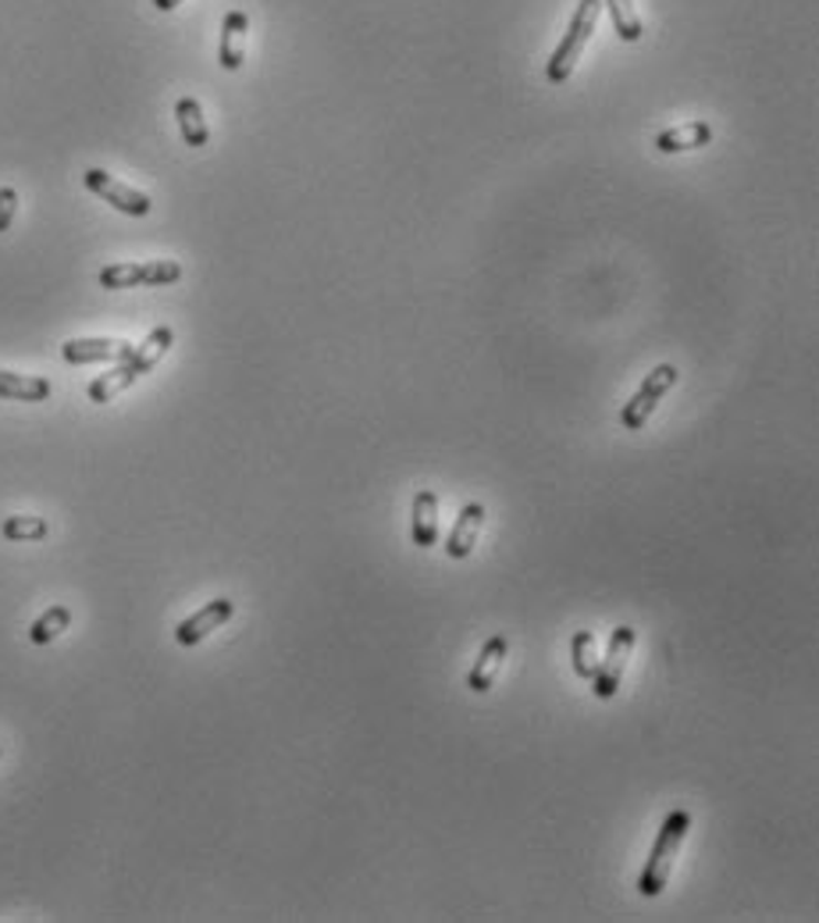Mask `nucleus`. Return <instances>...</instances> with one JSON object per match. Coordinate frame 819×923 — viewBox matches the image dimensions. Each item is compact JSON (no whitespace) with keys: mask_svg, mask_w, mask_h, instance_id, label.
Here are the masks:
<instances>
[{"mask_svg":"<svg viewBox=\"0 0 819 923\" xmlns=\"http://www.w3.org/2000/svg\"><path fill=\"white\" fill-rule=\"evenodd\" d=\"M687 831H692V814H687V809H673V814H666L660 835H655V841H652V852L645 859V867H641V878H638V891L645 899L663 895V888H666L670 873H673V859H678Z\"/></svg>","mask_w":819,"mask_h":923,"instance_id":"obj_1","label":"nucleus"},{"mask_svg":"<svg viewBox=\"0 0 819 923\" xmlns=\"http://www.w3.org/2000/svg\"><path fill=\"white\" fill-rule=\"evenodd\" d=\"M599 11H602V0H581V4H577L574 19H570V25H567V36L559 40V46H556L553 57H549V65H545V75H549L553 86L567 83L570 72H574V65L581 61L585 43L591 40V33H596Z\"/></svg>","mask_w":819,"mask_h":923,"instance_id":"obj_2","label":"nucleus"},{"mask_svg":"<svg viewBox=\"0 0 819 923\" xmlns=\"http://www.w3.org/2000/svg\"><path fill=\"white\" fill-rule=\"evenodd\" d=\"M678 378H681V371L673 368V364H660V368H652V371L645 375V381L638 386V392L631 396L628 403H623L620 424L628 428V432H641V428H645V421L652 418V410L660 407L663 396H666L673 386H678Z\"/></svg>","mask_w":819,"mask_h":923,"instance_id":"obj_3","label":"nucleus"},{"mask_svg":"<svg viewBox=\"0 0 819 923\" xmlns=\"http://www.w3.org/2000/svg\"><path fill=\"white\" fill-rule=\"evenodd\" d=\"M634 642H638V631L631 625H620L613 634H609V649H606V657L602 663H596V674H591V692H596V699H617L620 692V684H623V671H628V660H631V652H634Z\"/></svg>","mask_w":819,"mask_h":923,"instance_id":"obj_4","label":"nucleus"},{"mask_svg":"<svg viewBox=\"0 0 819 923\" xmlns=\"http://www.w3.org/2000/svg\"><path fill=\"white\" fill-rule=\"evenodd\" d=\"M182 279L179 261H143V264H107L96 282L104 290H136V285H171Z\"/></svg>","mask_w":819,"mask_h":923,"instance_id":"obj_5","label":"nucleus"},{"mask_svg":"<svg viewBox=\"0 0 819 923\" xmlns=\"http://www.w3.org/2000/svg\"><path fill=\"white\" fill-rule=\"evenodd\" d=\"M83 182H86L90 193H96V197H101L104 203H111V207H118L122 214L147 218V214H150V207H154L147 193H139V189L118 182L115 175H107L104 168H90V171L83 175Z\"/></svg>","mask_w":819,"mask_h":923,"instance_id":"obj_6","label":"nucleus"},{"mask_svg":"<svg viewBox=\"0 0 819 923\" xmlns=\"http://www.w3.org/2000/svg\"><path fill=\"white\" fill-rule=\"evenodd\" d=\"M232 617H235V602H232V599H224V596H221V599H211L203 610H197L192 617H186L182 625L175 628V642L186 646V649H189V646H200V642L207 639V634H214L218 628H224Z\"/></svg>","mask_w":819,"mask_h":923,"instance_id":"obj_7","label":"nucleus"},{"mask_svg":"<svg viewBox=\"0 0 819 923\" xmlns=\"http://www.w3.org/2000/svg\"><path fill=\"white\" fill-rule=\"evenodd\" d=\"M506 652H510L506 634H492V639H489L485 646H481L477 660H474L471 674H468V689H471L474 695H485V692L492 689V684H495V678H500V671H503Z\"/></svg>","mask_w":819,"mask_h":923,"instance_id":"obj_8","label":"nucleus"},{"mask_svg":"<svg viewBox=\"0 0 819 923\" xmlns=\"http://www.w3.org/2000/svg\"><path fill=\"white\" fill-rule=\"evenodd\" d=\"M128 354H133V346L125 339H69L61 346V357L69 364H122Z\"/></svg>","mask_w":819,"mask_h":923,"instance_id":"obj_9","label":"nucleus"},{"mask_svg":"<svg viewBox=\"0 0 819 923\" xmlns=\"http://www.w3.org/2000/svg\"><path fill=\"white\" fill-rule=\"evenodd\" d=\"M481 524H485V506H481V503H468V506H463L460 517H456V524H453V532H449V538H445L449 560H468V556L474 553V546H477Z\"/></svg>","mask_w":819,"mask_h":923,"instance_id":"obj_10","label":"nucleus"},{"mask_svg":"<svg viewBox=\"0 0 819 923\" xmlns=\"http://www.w3.org/2000/svg\"><path fill=\"white\" fill-rule=\"evenodd\" d=\"M410 538H413V546H421V549L439 546V492L421 489L413 496Z\"/></svg>","mask_w":819,"mask_h":923,"instance_id":"obj_11","label":"nucleus"},{"mask_svg":"<svg viewBox=\"0 0 819 923\" xmlns=\"http://www.w3.org/2000/svg\"><path fill=\"white\" fill-rule=\"evenodd\" d=\"M246 33H250V19H246V11H229V14H224V25H221V46H218L221 69L235 72L239 65H243V57H246Z\"/></svg>","mask_w":819,"mask_h":923,"instance_id":"obj_12","label":"nucleus"},{"mask_svg":"<svg viewBox=\"0 0 819 923\" xmlns=\"http://www.w3.org/2000/svg\"><path fill=\"white\" fill-rule=\"evenodd\" d=\"M713 139V125L710 122H684V125H673V129L655 136V150L660 154H684V150H699L705 143Z\"/></svg>","mask_w":819,"mask_h":923,"instance_id":"obj_13","label":"nucleus"},{"mask_svg":"<svg viewBox=\"0 0 819 923\" xmlns=\"http://www.w3.org/2000/svg\"><path fill=\"white\" fill-rule=\"evenodd\" d=\"M171 343H175V332L168 328V325H160V328H154L147 339H143L139 346H133V354L125 357V364H128V371H133L136 378L139 375H147V371H154L157 364H160V357L168 354L171 349Z\"/></svg>","mask_w":819,"mask_h":923,"instance_id":"obj_14","label":"nucleus"},{"mask_svg":"<svg viewBox=\"0 0 819 923\" xmlns=\"http://www.w3.org/2000/svg\"><path fill=\"white\" fill-rule=\"evenodd\" d=\"M51 396V381L40 375H14L0 371V400H22V403H43Z\"/></svg>","mask_w":819,"mask_h":923,"instance_id":"obj_15","label":"nucleus"},{"mask_svg":"<svg viewBox=\"0 0 819 923\" xmlns=\"http://www.w3.org/2000/svg\"><path fill=\"white\" fill-rule=\"evenodd\" d=\"M175 118H179V133L186 139V147H207L211 129H207V118H203L200 101L182 97L179 104H175Z\"/></svg>","mask_w":819,"mask_h":923,"instance_id":"obj_16","label":"nucleus"},{"mask_svg":"<svg viewBox=\"0 0 819 923\" xmlns=\"http://www.w3.org/2000/svg\"><path fill=\"white\" fill-rule=\"evenodd\" d=\"M69 625H72V610L69 607H51V610H43L36 620H32L29 639H32V646H51L54 639H61V634L69 631Z\"/></svg>","mask_w":819,"mask_h":923,"instance_id":"obj_17","label":"nucleus"},{"mask_svg":"<svg viewBox=\"0 0 819 923\" xmlns=\"http://www.w3.org/2000/svg\"><path fill=\"white\" fill-rule=\"evenodd\" d=\"M133 381H136V375L128 371V364L122 360L118 368H111L107 375H96V378L90 381V389H86V392H90V400H93V403H111L118 392H125L128 386H133Z\"/></svg>","mask_w":819,"mask_h":923,"instance_id":"obj_18","label":"nucleus"},{"mask_svg":"<svg viewBox=\"0 0 819 923\" xmlns=\"http://www.w3.org/2000/svg\"><path fill=\"white\" fill-rule=\"evenodd\" d=\"M609 8V19H613V29L623 43H638L645 36V25H641L638 11H634V0H602Z\"/></svg>","mask_w":819,"mask_h":923,"instance_id":"obj_19","label":"nucleus"},{"mask_svg":"<svg viewBox=\"0 0 819 923\" xmlns=\"http://www.w3.org/2000/svg\"><path fill=\"white\" fill-rule=\"evenodd\" d=\"M0 532H4L8 543H40L46 538V521L43 517H32V514H19V517H8L0 524Z\"/></svg>","mask_w":819,"mask_h":923,"instance_id":"obj_20","label":"nucleus"},{"mask_svg":"<svg viewBox=\"0 0 819 923\" xmlns=\"http://www.w3.org/2000/svg\"><path fill=\"white\" fill-rule=\"evenodd\" d=\"M570 660H574V674L581 681H591V674H596V639H591V631H574Z\"/></svg>","mask_w":819,"mask_h":923,"instance_id":"obj_21","label":"nucleus"},{"mask_svg":"<svg viewBox=\"0 0 819 923\" xmlns=\"http://www.w3.org/2000/svg\"><path fill=\"white\" fill-rule=\"evenodd\" d=\"M14 211H19V193H14L11 186H4V189H0V232L11 229Z\"/></svg>","mask_w":819,"mask_h":923,"instance_id":"obj_22","label":"nucleus"},{"mask_svg":"<svg viewBox=\"0 0 819 923\" xmlns=\"http://www.w3.org/2000/svg\"><path fill=\"white\" fill-rule=\"evenodd\" d=\"M179 4H182V0H154L157 11H171V8H179Z\"/></svg>","mask_w":819,"mask_h":923,"instance_id":"obj_23","label":"nucleus"},{"mask_svg":"<svg viewBox=\"0 0 819 923\" xmlns=\"http://www.w3.org/2000/svg\"><path fill=\"white\" fill-rule=\"evenodd\" d=\"M0 756H4V749H0Z\"/></svg>","mask_w":819,"mask_h":923,"instance_id":"obj_24","label":"nucleus"}]
</instances>
